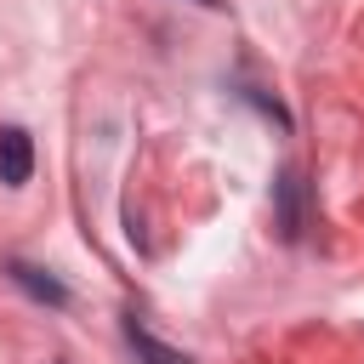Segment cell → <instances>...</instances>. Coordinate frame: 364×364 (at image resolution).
<instances>
[{
  "mask_svg": "<svg viewBox=\"0 0 364 364\" xmlns=\"http://www.w3.org/2000/svg\"><path fill=\"white\" fill-rule=\"evenodd\" d=\"M273 216H279V233L296 245L301 233H307V222H313V188H307V176L296 171V165H284L279 176H273Z\"/></svg>",
  "mask_w": 364,
  "mask_h": 364,
  "instance_id": "obj_1",
  "label": "cell"
},
{
  "mask_svg": "<svg viewBox=\"0 0 364 364\" xmlns=\"http://www.w3.org/2000/svg\"><path fill=\"white\" fill-rule=\"evenodd\" d=\"M6 279H11L28 301H40V307H68V284H63L51 267H34V262H23V256H6Z\"/></svg>",
  "mask_w": 364,
  "mask_h": 364,
  "instance_id": "obj_2",
  "label": "cell"
},
{
  "mask_svg": "<svg viewBox=\"0 0 364 364\" xmlns=\"http://www.w3.org/2000/svg\"><path fill=\"white\" fill-rule=\"evenodd\" d=\"M28 176H34V136L23 125H0V182L28 188Z\"/></svg>",
  "mask_w": 364,
  "mask_h": 364,
  "instance_id": "obj_3",
  "label": "cell"
},
{
  "mask_svg": "<svg viewBox=\"0 0 364 364\" xmlns=\"http://www.w3.org/2000/svg\"><path fill=\"white\" fill-rule=\"evenodd\" d=\"M125 347L136 353V364H193L182 347H165V341H159L136 313H125Z\"/></svg>",
  "mask_w": 364,
  "mask_h": 364,
  "instance_id": "obj_4",
  "label": "cell"
},
{
  "mask_svg": "<svg viewBox=\"0 0 364 364\" xmlns=\"http://www.w3.org/2000/svg\"><path fill=\"white\" fill-rule=\"evenodd\" d=\"M239 97H245V102H256V108H262V114H267V119H273V125H290V114H284V108H279V102H273V97H262V91H256V85H245V91H239Z\"/></svg>",
  "mask_w": 364,
  "mask_h": 364,
  "instance_id": "obj_5",
  "label": "cell"
},
{
  "mask_svg": "<svg viewBox=\"0 0 364 364\" xmlns=\"http://www.w3.org/2000/svg\"><path fill=\"white\" fill-rule=\"evenodd\" d=\"M199 6H222V0H199Z\"/></svg>",
  "mask_w": 364,
  "mask_h": 364,
  "instance_id": "obj_6",
  "label": "cell"
}]
</instances>
